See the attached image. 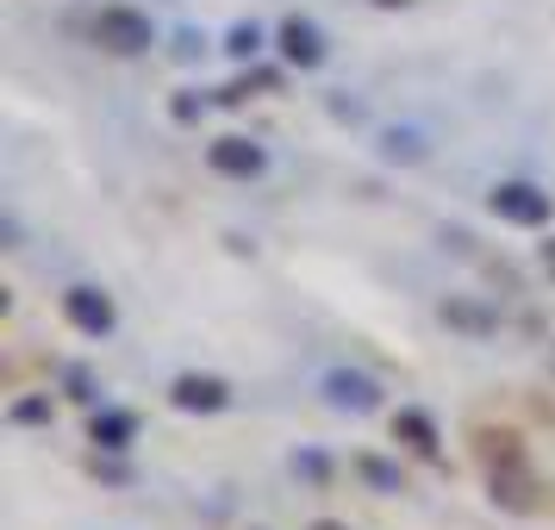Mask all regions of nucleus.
<instances>
[{
    "label": "nucleus",
    "instance_id": "obj_18",
    "mask_svg": "<svg viewBox=\"0 0 555 530\" xmlns=\"http://www.w3.org/2000/svg\"><path fill=\"white\" fill-rule=\"evenodd\" d=\"M176 56H181V63H194V56H201V31H181V38H176Z\"/></svg>",
    "mask_w": 555,
    "mask_h": 530
},
{
    "label": "nucleus",
    "instance_id": "obj_17",
    "mask_svg": "<svg viewBox=\"0 0 555 530\" xmlns=\"http://www.w3.org/2000/svg\"><path fill=\"white\" fill-rule=\"evenodd\" d=\"M294 468H300L306 480H325V455H294Z\"/></svg>",
    "mask_w": 555,
    "mask_h": 530
},
{
    "label": "nucleus",
    "instance_id": "obj_16",
    "mask_svg": "<svg viewBox=\"0 0 555 530\" xmlns=\"http://www.w3.org/2000/svg\"><path fill=\"white\" fill-rule=\"evenodd\" d=\"M13 425H51V400H13Z\"/></svg>",
    "mask_w": 555,
    "mask_h": 530
},
{
    "label": "nucleus",
    "instance_id": "obj_9",
    "mask_svg": "<svg viewBox=\"0 0 555 530\" xmlns=\"http://www.w3.org/2000/svg\"><path fill=\"white\" fill-rule=\"evenodd\" d=\"M487 493H493V505H505V512H537V480H530V468H493L487 475Z\"/></svg>",
    "mask_w": 555,
    "mask_h": 530
},
{
    "label": "nucleus",
    "instance_id": "obj_11",
    "mask_svg": "<svg viewBox=\"0 0 555 530\" xmlns=\"http://www.w3.org/2000/svg\"><path fill=\"white\" fill-rule=\"evenodd\" d=\"M393 437H400L412 455H425V462H437V455H443V443H437V425H430L425 412H393Z\"/></svg>",
    "mask_w": 555,
    "mask_h": 530
},
{
    "label": "nucleus",
    "instance_id": "obj_3",
    "mask_svg": "<svg viewBox=\"0 0 555 530\" xmlns=\"http://www.w3.org/2000/svg\"><path fill=\"white\" fill-rule=\"evenodd\" d=\"M275 51H281V63H287V69H319V63H325V31L312 26V20H300V13H294V20H281V31H275Z\"/></svg>",
    "mask_w": 555,
    "mask_h": 530
},
{
    "label": "nucleus",
    "instance_id": "obj_10",
    "mask_svg": "<svg viewBox=\"0 0 555 530\" xmlns=\"http://www.w3.org/2000/svg\"><path fill=\"white\" fill-rule=\"evenodd\" d=\"M88 437H94L106 455H113V450H131L138 418H131V412H119V405H101V412H94V425H88Z\"/></svg>",
    "mask_w": 555,
    "mask_h": 530
},
{
    "label": "nucleus",
    "instance_id": "obj_19",
    "mask_svg": "<svg viewBox=\"0 0 555 530\" xmlns=\"http://www.w3.org/2000/svg\"><path fill=\"white\" fill-rule=\"evenodd\" d=\"M201 113H206V101H194V94H181V101H176V119H181V126H188V119H201Z\"/></svg>",
    "mask_w": 555,
    "mask_h": 530
},
{
    "label": "nucleus",
    "instance_id": "obj_2",
    "mask_svg": "<svg viewBox=\"0 0 555 530\" xmlns=\"http://www.w3.org/2000/svg\"><path fill=\"white\" fill-rule=\"evenodd\" d=\"M487 206H493V219H505V225H525V231L550 225V212H555V201L537 188V181H500V188L487 194Z\"/></svg>",
    "mask_w": 555,
    "mask_h": 530
},
{
    "label": "nucleus",
    "instance_id": "obj_20",
    "mask_svg": "<svg viewBox=\"0 0 555 530\" xmlns=\"http://www.w3.org/2000/svg\"><path fill=\"white\" fill-rule=\"evenodd\" d=\"M312 530H350V525H337V518H319V525H312Z\"/></svg>",
    "mask_w": 555,
    "mask_h": 530
},
{
    "label": "nucleus",
    "instance_id": "obj_15",
    "mask_svg": "<svg viewBox=\"0 0 555 530\" xmlns=\"http://www.w3.org/2000/svg\"><path fill=\"white\" fill-rule=\"evenodd\" d=\"M219 51H225V56H237V63H250V56L262 51V26H231Z\"/></svg>",
    "mask_w": 555,
    "mask_h": 530
},
{
    "label": "nucleus",
    "instance_id": "obj_4",
    "mask_svg": "<svg viewBox=\"0 0 555 530\" xmlns=\"http://www.w3.org/2000/svg\"><path fill=\"white\" fill-rule=\"evenodd\" d=\"M63 319H69V325H76L81 337H106V331L119 325V312H113V300H106L101 287H88V281L63 294Z\"/></svg>",
    "mask_w": 555,
    "mask_h": 530
},
{
    "label": "nucleus",
    "instance_id": "obj_8",
    "mask_svg": "<svg viewBox=\"0 0 555 530\" xmlns=\"http://www.w3.org/2000/svg\"><path fill=\"white\" fill-rule=\"evenodd\" d=\"M475 455H480L487 475H493V468H525V437L505 430V425H480L475 430Z\"/></svg>",
    "mask_w": 555,
    "mask_h": 530
},
{
    "label": "nucleus",
    "instance_id": "obj_1",
    "mask_svg": "<svg viewBox=\"0 0 555 530\" xmlns=\"http://www.w3.org/2000/svg\"><path fill=\"white\" fill-rule=\"evenodd\" d=\"M94 44L113 51V56H144L156 44L151 13H138V7H101V20H94Z\"/></svg>",
    "mask_w": 555,
    "mask_h": 530
},
{
    "label": "nucleus",
    "instance_id": "obj_13",
    "mask_svg": "<svg viewBox=\"0 0 555 530\" xmlns=\"http://www.w3.org/2000/svg\"><path fill=\"white\" fill-rule=\"evenodd\" d=\"M356 475L369 480V487H375V493H405L400 468H393V462H380V455H362V462H356Z\"/></svg>",
    "mask_w": 555,
    "mask_h": 530
},
{
    "label": "nucleus",
    "instance_id": "obj_14",
    "mask_svg": "<svg viewBox=\"0 0 555 530\" xmlns=\"http://www.w3.org/2000/svg\"><path fill=\"white\" fill-rule=\"evenodd\" d=\"M380 156H387V163H418V156H425V138H418V131H387V138H380Z\"/></svg>",
    "mask_w": 555,
    "mask_h": 530
},
{
    "label": "nucleus",
    "instance_id": "obj_6",
    "mask_svg": "<svg viewBox=\"0 0 555 530\" xmlns=\"http://www.w3.org/2000/svg\"><path fill=\"white\" fill-rule=\"evenodd\" d=\"M169 405H176V412H225L231 387L219 375H176L169 380Z\"/></svg>",
    "mask_w": 555,
    "mask_h": 530
},
{
    "label": "nucleus",
    "instance_id": "obj_21",
    "mask_svg": "<svg viewBox=\"0 0 555 530\" xmlns=\"http://www.w3.org/2000/svg\"><path fill=\"white\" fill-rule=\"evenodd\" d=\"M375 7H387V13H393V7H412V0H375Z\"/></svg>",
    "mask_w": 555,
    "mask_h": 530
},
{
    "label": "nucleus",
    "instance_id": "obj_12",
    "mask_svg": "<svg viewBox=\"0 0 555 530\" xmlns=\"http://www.w3.org/2000/svg\"><path fill=\"white\" fill-rule=\"evenodd\" d=\"M443 325L468 331V337H493V331H500V319H493L487 306H475V300H443Z\"/></svg>",
    "mask_w": 555,
    "mask_h": 530
},
{
    "label": "nucleus",
    "instance_id": "obj_7",
    "mask_svg": "<svg viewBox=\"0 0 555 530\" xmlns=\"http://www.w3.org/2000/svg\"><path fill=\"white\" fill-rule=\"evenodd\" d=\"M325 400L337 405V412H375L380 387L369 375H356V369H331V375H325Z\"/></svg>",
    "mask_w": 555,
    "mask_h": 530
},
{
    "label": "nucleus",
    "instance_id": "obj_5",
    "mask_svg": "<svg viewBox=\"0 0 555 530\" xmlns=\"http://www.w3.org/2000/svg\"><path fill=\"white\" fill-rule=\"evenodd\" d=\"M206 163H212V176H231V181H250L269 169V151L262 144H250V138H219L212 151H206Z\"/></svg>",
    "mask_w": 555,
    "mask_h": 530
}]
</instances>
